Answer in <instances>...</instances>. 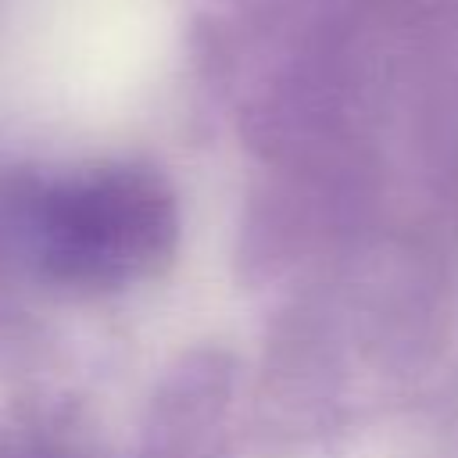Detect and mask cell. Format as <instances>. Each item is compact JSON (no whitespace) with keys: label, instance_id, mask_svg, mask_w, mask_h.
<instances>
[{"label":"cell","instance_id":"cell-1","mask_svg":"<svg viewBox=\"0 0 458 458\" xmlns=\"http://www.w3.org/2000/svg\"><path fill=\"white\" fill-rule=\"evenodd\" d=\"M36 236L47 261L86 283H114L147 268L172 236L168 204L150 182L100 175L43 197Z\"/></svg>","mask_w":458,"mask_h":458}]
</instances>
